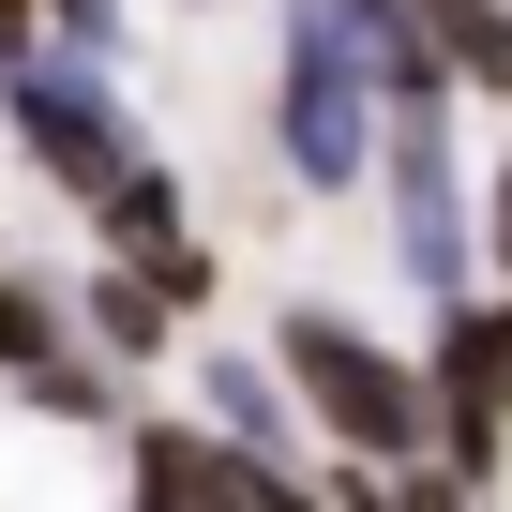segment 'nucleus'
Returning <instances> with one entry per match:
<instances>
[{"instance_id":"obj_1","label":"nucleus","mask_w":512,"mask_h":512,"mask_svg":"<svg viewBox=\"0 0 512 512\" xmlns=\"http://www.w3.org/2000/svg\"><path fill=\"white\" fill-rule=\"evenodd\" d=\"M377 61H362V0H287V61H272V151L302 196L377 181Z\"/></svg>"},{"instance_id":"obj_2","label":"nucleus","mask_w":512,"mask_h":512,"mask_svg":"<svg viewBox=\"0 0 512 512\" xmlns=\"http://www.w3.org/2000/svg\"><path fill=\"white\" fill-rule=\"evenodd\" d=\"M272 377H287V392L317 407V437H347L362 467H407V452L437 437V422H422V377H407V362H392L377 332L317 317V302H302V317L272 332Z\"/></svg>"},{"instance_id":"obj_3","label":"nucleus","mask_w":512,"mask_h":512,"mask_svg":"<svg viewBox=\"0 0 512 512\" xmlns=\"http://www.w3.org/2000/svg\"><path fill=\"white\" fill-rule=\"evenodd\" d=\"M0 121H16V151L61 181V196H106L121 166H136V121H121V91H106V61H76V46H0Z\"/></svg>"},{"instance_id":"obj_4","label":"nucleus","mask_w":512,"mask_h":512,"mask_svg":"<svg viewBox=\"0 0 512 512\" xmlns=\"http://www.w3.org/2000/svg\"><path fill=\"white\" fill-rule=\"evenodd\" d=\"M377 181H392V241H407V287L422 302H452L467 287V166H452V91H407V106H377Z\"/></svg>"},{"instance_id":"obj_5","label":"nucleus","mask_w":512,"mask_h":512,"mask_svg":"<svg viewBox=\"0 0 512 512\" xmlns=\"http://www.w3.org/2000/svg\"><path fill=\"white\" fill-rule=\"evenodd\" d=\"M422 422H437V452H452V497H482L497 482V452H512V302H437V392H422Z\"/></svg>"},{"instance_id":"obj_6","label":"nucleus","mask_w":512,"mask_h":512,"mask_svg":"<svg viewBox=\"0 0 512 512\" xmlns=\"http://www.w3.org/2000/svg\"><path fill=\"white\" fill-rule=\"evenodd\" d=\"M91 226H106V256H121V272H151L166 302H211V241H196V211H181V181H166L151 151L91 196Z\"/></svg>"},{"instance_id":"obj_7","label":"nucleus","mask_w":512,"mask_h":512,"mask_svg":"<svg viewBox=\"0 0 512 512\" xmlns=\"http://www.w3.org/2000/svg\"><path fill=\"white\" fill-rule=\"evenodd\" d=\"M136 497L181 512V497H317V482L272 467V452H241V437H196V422H136Z\"/></svg>"},{"instance_id":"obj_8","label":"nucleus","mask_w":512,"mask_h":512,"mask_svg":"<svg viewBox=\"0 0 512 512\" xmlns=\"http://www.w3.org/2000/svg\"><path fill=\"white\" fill-rule=\"evenodd\" d=\"M196 407H211V437L302 467V452H287V377H272V362H196ZM302 482H317V467H302Z\"/></svg>"},{"instance_id":"obj_9","label":"nucleus","mask_w":512,"mask_h":512,"mask_svg":"<svg viewBox=\"0 0 512 512\" xmlns=\"http://www.w3.org/2000/svg\"><path fill=\"white\" fill-rule=\"evenodd\" d=\"M407 16H422V46L467 91H512V0H407Z\"/></svg>"},{"instance_id":"obj_10","label":"nucleus","mask_w":512,"mask_h":512,"mask_svg":"<svg viewBox=\"0 0 512 512\" xmlns=\"http://www.w3.org/2000/svg\"><path fill=\"white\" fill-rule=\"evenodd\" d=\"M76 302H91V347H106V362H151V347H166V317H181L151 272H121V256H106V272H91Z\"/></svg>"},{"instance_id":"obj_11","label":"nucleus","mask_w":512,"mask_h":512,"mask_svg":"<svg viewBox=\"0 0 512 512\" xmlns=\"http://www.w3.org/2000/svg\"><path fill=\"white\" fill-rule=\"evenodd\" d=\"M16 392H31L46 422H121V392H106V362H76V347H31V362H16Z\"/></svg>"},{"instance_id":"obj_12","label":"nucleus","mask_w":512,"mask_h":512,"mask_svg":"<svg viewBox=\"0 0 512 512\" xmlns=\"http://www.w3.org/2000/svg\"><path fill=\"white\" fill-rule=\"evenodd\" d=\"M31 16H46L76 61H121V0H31Z\"/></svg>"},{"instance_id":"obj_13","label":"nucleus","mask_w":512,"mask_h":512,"mask_svg":"<svg viewBox=\"0 0 512 512\" xmlns=\"http://www.w3.org/2000/svg\"><path fill=\"white\" fill-rule=\"evenodd\" d=\"M31 347H61V302L46 287H0V362H31Z\"/></svg>"},{"instance_id":"obj_14","label":"nucleus","mask_w":512,"mask_h":512,"mask_svg":"<svg viewBox=\"0 0 512 512\" xmlns=\"http://www.w3.org/2000/svg\"><path fill=\"white\" fill-rule=\"evenodd\" d=\"M482 256H497V272H512V166L482 181Z\"/></svg>"},{"instance_id":"obj_15","label":"nucleus","mask_w":512,"mask_h":512,"mask_svg":"<svg viewBox=\"0 0 512 512\" xmlns=\"http://www.w3.org/2000/svg\"><path fill=\"white\" fill-rule=\"evenodd\" d=\"M31 31H46V16H31V0H0V46H31Z\"/></svg>"}]
</instances>
